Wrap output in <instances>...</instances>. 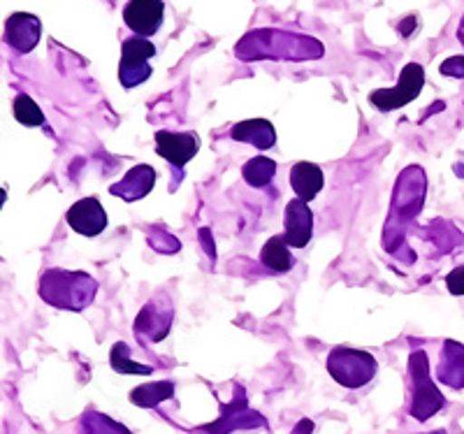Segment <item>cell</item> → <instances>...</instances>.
Masks as SVG:
<instances>
[{"instance_id": "cell-1", "label": "cell", "mask_w": 464, "mask_h": 434, "mask_svg": "<svg viewBox=\"0 0 464 434\" xmlns=\"http://www.w3.org/2000/svg\"><path fill=\"white\" fill-rule=\"evenodd\" d=\"M235 53L242 61H318L323 59L325 47L316 37L279 28H258L239 40Z\"/></svg>"}, {"instance_id": "cell-2", "label": "cell", "mask_w": 464, "mask_h": 434, "mask_svg": "<svg viewBox=\"0 0 464 434\" xmlns=\"http://www.w3.org/2000/svg\"><path fill=\"white\" fill-rule=\"evenodd\" d=\"M425 191H428V177H425V169L420 165H409V168L401 169L395 191H392L391 212H388V221H385L383 228V246H388L392 237H397L401 244V251L411 254L406 249L404 235L406 228L413 223V218L420 214L422 205H425Z\"/></svg>"}, {"instance_id": "cell-3", "label": "cell", "mask_w": 464, "mask_h": 434, "mask_svg": "<svg viewBox=\"0 0 464 434\" xmlns=\"http://www.w3.org/2000/svg\"><path fill=\"white\" fill-rule=\"evenodd\" d=\"M37 293L49 307L61 312H84L98 295V281L89 272L53 267L40 276Z\"/></svg>"}, {"instance_id": "cell-4", "label": "cell", "mask_w": 464, "mask_h": 434, "mask_svg": "<svg viewBox=\"0 0 464 434\" xmlns=\"http://www.w3.org/2000/svg\"><path fill=\"white\" fill-rule=\"evenodd\" d=\"M409 379H411V407L409 413L413 419L425 423L439 413L446 404V398L437 388V383L430 376V358L422 349L411 351L409 355Z\"/></svg>"}, {"instance_id": "cell-5", "label": "cell", "mask_w": 464, "mask_h": 434, "mask_svg": "<svg viewBox=\"0 0 464 434\" xmlns=\"http://www.w3.org/2000/svg\"><path fill=\"white\" fill-rule=\"evenodd\" d=\"M327 371L334 381L343 388H362L372 381L379 370V362L372 353L360 349H351V346H334L327 353Z\"/></svg>"}, {"instance_id": "cell-6", "label": "cell", "mask_w": 464, "mask_h": 434, "mask_svg": "<svg viewBox=\"0 0 464 434\" xmlns=\"http://www.w3.org/2000/svg\"><path fill=\"white\" fill-rule=\"evenodd\" d=\"M422 86H425V68L420 63H406L397 84L392 89L372 91L370 102L381 111L400 110L420 96Z\"/></svg>"}, {"instance_id": "cell-7", "label": "cell", "mask_w": 464, "mask_h": 434, "mask_svg": "<svg viewBox=\"0 0 464 434\" xmlns=\"http://www.w3.org/2000/svg\"><path fill=\"white\" fill-rule=\"evenodd\" d=\"M153 56H156V44L149 43L147 37L132 35L123 40L121 63H119V82L123 89H135L151 77L153 70L149 59Z\"/></svg>"}, {"instance_id": "cell-8", "label": "cell", "mask_w": 464, "mask_h": 434, "mask_svg": "<svg viewBox=\"0 0 464 434\" xmlns=\"http://www.w3.org/2000/svg\"><path fill=\"white\" fill-rule=\"evenodd\" d=\"M237 395L227 404H221V419L214 420L209 425L198 428L202 434H230L235 429H256V428H267L263 413L254 411L246 402V392L242 386H235Z\"/></svg>"}, {"instance_id": "cell-9", "label": "cell", "mask_w": 464, "mask_h": 434, "mask_svg": "<svg viewBox=\"0 0 464 434\" xmlns=\"http://www.w3.org/2000/svg\"><path fill=\"white\" fill-rule=\"evenodd\" d=\"M174 321V307L168 293H159L140 309L135 318V337L142 344L149 342H163L168 337L169 328Z\"/></svg>"}, {"instance_id": "cell-10", "label": "cell", "mask_w": 464, "mask_h": 434, "mask_svg": "<svg viewBox=\"0 0 464 434\" xmlns=\"http://www.w3.org/2000/svg\"><path fill=\"white\" fill-rule=\"evenodd\" d=\"M163 0H128L123 7V22L135 35L151 37L163 26Z\"/></svg>"}, {"instance_id": "cell-11", "label": "cell", "mask_w": 464, "mask_h": 434, "mask_svg": "<svg viewBox=\"0 0 464 434\" xmlns=\"http://www.w3.org/2000/svg\"><path fill=\"white\" fill-rule=\"evenodd\" d=\"M284 237L290 249H304L306 244L312 242L314 235V212L309 209V202L290 200L284 212Z\"/></svg>"}, {"instance_id": "cell-12", "label": "cell", "mask_w": 464, "mask_h": 434, "mask_svg": "<svg viewBox=\"0 0 464 434\" xmlns=\"http://www.w3.org/2000/svg\"><path fill=\"white\" fill-rule=\"evenodd\" d=\"M65 221L74 233L84 235V237H95L107 228V212L102 209L98 198H82L70 207Z\"/></svg>"}, {"instance_id": "cell-13", "label": "cell", "mask_w": 464, "mask_h": 434, "mask_svg": "<svg viewBox=\"0 0 464 434\" xmlns=\"http://www.w3.org/2000/svg\"><path fill=\"white\" fill-rule=\"evenodd\" d=\"M43 35V22L35 14L28 12H14L7 16L5 22V43L10 44L14 52L28 53L37 47Z\"/></svg>"}, {"instance_id": "cell-14", "label": "cell", "mask_w": 464, "mask_h": 434, "mask_svg": "<svg viewBox=\"0 0 464 434\" xmlns=\"http://www.w3.org/2000/svg\"><path fill=\"white\" fill-rule=\"evenodd\" d=\"M156 151H159L172 168L181 169L198 154V151H200V138H198L196 133H169V130H159V133H156Z\"/></svg>"}, {"instance_id": "cell-15", "label": "cell", "mask_w": 464, "mask_h": 434, "mask_svg": "<svg viewBox=\"0 0 464 434\" xmlns=\"http://www.w3.org/2000/svg\"><path fill=\"white\" fill-rule=\"evenodd\" d=\"M156 184V169L151 165H135L123 175L121 181L110 186V193L126 202H138L151 193Z\"/></svg>"}, {"instance_id": "cell-16", "label": "cell", "mask_w": 464, "mask_h": 434, "mask_svg": "<svg viewBox=\"0 0 464 434\" xmlns=\"http://www.w3.org/2000/svg\"><path fill=\"white\" fill-rule=\"evenodd\" d=\"M437 379L446 386L462 391L464 388V344L446 339L441 349V361L437 365Z\"/></svg>"}, {"instance_id": "cell-17", "label": "cell", "mask_w": 464, "mask_h": 434, "mask_svg": "<svg viewBox=\"0 0 464 434\" xmlns=\"http://www.w3.org/2000/svg\"><path fill=\"white\" fill-rule=\"evenodd\" d=\"M230 138L235 142L254 144L260 151H267L276 144V130L267 119H246V121H239L232 126Z\"/></svg>"}, {"instance_id": "cell-18", "label": "cell", "mask_w": 464, "mask_h": 434, "mask_svg": "<svg viewBox=\"0 0 464 434\" xmlns=\"http://www.w3.org/2000/svg\"><path fill=\"white\" fill-rule=\"evenodd\" d=\"M323 169L316 163H309V160H300L290 168V186L300 200L309 202L323 191Z\"/></svg>"}, {"instance_id": "cell-19", "label": "cell", "mask_w": 464, "mask_h": 434, "mask_svg": "<svg viewBox=\"0 0 464 434\" xmlns=\"http://www.w3.org/2000/svg\"><path fill=\"white\" fill-rule=\"evenodd\" d=\"M260 263H263L267 270H272L275 275H284L293 267V254H290V246L285 242L284 235H275L265 242L263 251H260Z\"/></svg>"}, {"instance_id": "cell-20", "label": "cell", "mask_w": 464, "mask_h": 434, "mask_svg": "<svg viewBox=\"0 0 464 434\" xmlns=\"http://www.w3.org/2000/svg\"><path fill=\"white\" fill-rule=\"evenodd\" d=\"M174 398V383L172 381H156V383H144L138 386L135 391H130V402L135 407L142 409H153L159 407L165 400Z\"/></svg>"}, {"instance_id": "cell-21", "label": "cell", "mask_w": 464, "mask_h": 434, "mask_svg": "<svg viewBox=\"0 0 464 434\" xmlns=\"http://www.w3.org/2000/svg\"><path fill=\"white\" fill-rule=\"evenodd\" d=\"M276 175V163L267 156H256V159L246 160L242 165V177L248 186L254 188H265V186L272 184Z\"/></svg>"}, {"instance_id": "cell-22", "label": "cell", "mask_w": 464, "mask_h": 434, "mask_svg": "<svg viewBox=\"0 0 464 434\" xmlns=\"http://www.w3.org/2000/svg\"><path fill=\"white\" fill-rule=\"evenodd\" d=\"M80 434H130L126 425L116 423L101 411H86L80 420Z\"/></svg>"}, {"instance_id": "cell-23", "label": "cell", "mask_w": 464, "mask_h": 434, "mask_svg": "<svg viewBox=\"0 0 464 434\" xmlns=\"http://www.w3.org/2000/svg\"><path fill=\"white\" fill-rule=\"evenodd\" d=\"M110 365L116 374H142L149 376L153 371L151 365H140V362L130 361V349H128L126 342H116L111 346L110 353Z\"/></svg>"}, {"instance_id": "cell-24", "label": "cell", "mask_w": 464, "mask_h": 434, "mask_svg": "<svg viewBox=\"0 0 464 434\" xmlns=\"http://www.w3.org/2000/svg\"><path fill=\"white\" fill-rule=\"evenodd\" d=\"M12 111H14V119L22 126L26 128H37V126H44V114L43 110L35 105V101H33L31 96H26V93H19V96L14 98V102H12Z\"/></svg>"}, {"instance_id": "cell-25", "label": "cell", "mask_w": 464, "mask_h": 434, "mask_svg": "<svg viewBox=\"0 0 464 434\" xmlns=\"http://www.w3.org/2000/svg\"><path fill=\"white\" fill-rule=\"evenodd\" d=\"M147 239L149 244H151L153 251H159V254H165V256H172L177 254V251L181 249L179 239L174 237V235H169L165 228H159V226H151V228L147 230Z\"/></svg>"}, {"instance_id": "cell-26", "label": "cell", "mask_w": 464, "mask_h": 434, "mask_svg": "<svg viewBox=\"0 0 464 434\" xmlns=\"http://www.w3.org/2000/svg\"><path fill=\"white\" fill-rule=\"evenodd\" d=\"M439 72L443 77H455V80H464V56H453V59H446L439 65Z\"/></svg>"}, {"instance_id": "cell-27", "label": "cell", "mask_w": 464, "mask_h": 434, "mask_svg": "<svg viewBox=\"0 0 464 434\" xmlns=\"http://www.w3.org/2000/svg\"><path fill=\"white\" fill-rule=\"evenodd\" d=\"M446 286H449L450 295H464V265L455 267V270L446 276Z\"/></svg>"}, {"instance_id": "cell-28", "label": "cell", "mask_w": 464, "mask_h": 434, "mask_svg": "<svg viewBox=\"0 0 464 434\" xmlns=\"http://www.w3.org/2000/svg\"><path fill=\"white\" fill-rule=\"evenodd\" d=\"M312 432H314V420L302 419L300 423H297L295 428H293V432H290V434H312Z\"/></svg>"}, {"instance_id": "cell-29", "label": "cell", "mask_w": 464, "mask_h": 434, "mask_svg": "<svg viewBox=\"0 0 464 434\" xmlns=\"http://www.w3.org/2000/svg\"><path fill=\"white\" fill-rule=\"evenodd\" d=\"M200 242H202V246H205L207 256H209V258H217V251H214V246H211V242H209V230H207V228L200 230Z\"/></svg>"}, {"instance_id": "cell-30", "label": "cell", "mask_w": 464, "mask_h": 434, "mask_svg": "<svg viewBox=\"0 0 464 434\" xmlns=\"http://www.w3.org/2000/svg\"><path fill=\"white\" fill-rule=\"evenodd\" d=\"M416 24H418V16H409L406 22H401V24H400L401 35H411L413 28H416Z\"/></svg>"}, {"instance_id": "cell-31", "label": "cell", "mask_w": 464, "mask_h": 434, "mask_svg": "<svg viewBox=\"0 0 464 434\" xmlns=\"http://www.w3.org/2000/svg\"><path fill=\"white\" fill-rule=\"evenodd\" d=\"M453 172L459 177V179H464V154H459V160H455Z\"/></svg>"}, {"instance_id": "cell-32", "label": "cell", "mask_w": 464, "mask_h": 434, "mask_svg": "<svg viewBox=\"0 0 464 434\" xmlns=\"http://www.w3.org/2000/svg\"><path fill=\"white\" fill-rule=\"evenodd\" d=\"M458 40L459 43L464 44V19H462V24H459V31H458Z\"/></svg>"}, {"instance_id": "cell-33", "label": "cell", "mask_w": 464, "mask_h": 434, "mask_svg": "<svg viewBox=\"0 0 464 434\" xmlns=\"http://www.w3.org/2000/svg\"><path fill=\"white\" fill-rule=\"evenodd\" d=\"M428 434H446V429H434V432H428Z\"/></svg>"}]
</instances>
